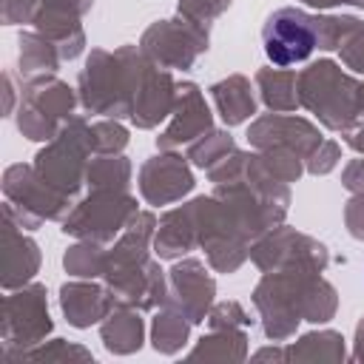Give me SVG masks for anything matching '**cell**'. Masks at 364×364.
Returning a JSON list of instances; mask_svg holds the SVG:
<instances>
[{
    "label": "cell",
    "mask_w": 364,
    "mask_h": 364,
    "mask_svg": "<svg viewBox=\"0 0 364 364\" xmlns=\"http://www.w3.org/2000/svg\"><path fill=\"white\" fill-rule=\"evenodd\" d=\"M264 54L276 65H293L310 57L316 46V26L304 11L279 9L262 28Z\"/></svg>",
    "instance_id": "6da1fadb"
}]
</instances>
